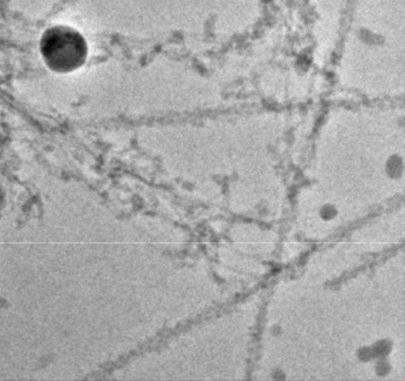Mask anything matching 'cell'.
<instances>
[{
	"label": "cell",
	"instance_id": "6da1fadb",
	"mask_svg": "<svg viewBox=\"0 0 405 381\" xmlns=\"http://www.w3.org/2000/svg\"><path fill=\"white\" fill-rule=\"evenodd\" d=\"M336 214H337V210L335 209L334 206L326 205L323 207L322 209H320V217L324 218L325 220L333 219V218L336 216Z\"/></svg>",
	"mask_w": 405,
	"mask_h": 381
},
{
	"label": "cell",
	"instance_id": "7a4b0ae2",
	"mask_svg": "<svg viewBox=\"0 0 405 381\" xmlns=\"http://www.w3.org/2000/svg\"><path fill=\"white\" fill-rule=\"evenodd\" d=\"M391 349V345L386 343V341H381L378 344L374 346V356H381V357H384L387 354H389V351Z\"/></svg>",
	"mask_w": 405,
	"mask_h": 381
},
{
	"label": "cell",
	"instance_id": "3957f363",
	"mask_svg": "<svg viewBox=\"0 0 405 381\" xmlns=\"http://www.w3.org/2000/svg\"><path fill=\"white\" fill-rule=\"evenodd\" d=\"M358 356H359V358H361L362 360L368 361L374 357V351H373V349H370V348H363V349L359 350Z\"/></svg>",
	"mask_w": 405,
	"mask_h": 381
}]
</instances>
